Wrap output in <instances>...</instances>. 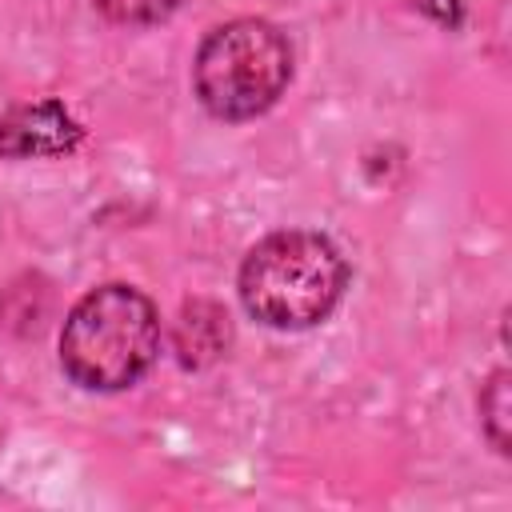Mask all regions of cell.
Instances as JSON below:
<instances>
[{
	"label": "cell",
	"mask_w": 512,
	"mask_h": 512,
	"mask_svg": "<svg viewBox=\"0 0 512 512\" xmlns=\"http://www.w3.org/2000/svg\"><path fill=\"white\" fill-rule=\"evenodd\" d=\"M160 352L156 304L132 284H100L80 296L60 332L64 372L92 392L132 388Z\"/></svg>",
	"instance_id": "obj_1"
},
{
	"label": "cell",
	"mask_w": 512,
	"mask_h": 512,
	"mask_svg": "<svg viewBox=\"0 0 512 512\" xmlns=\"http://www.w3.org/2000/svg\"><path fill=\"white\" fill-rule=\"evenodd\" d=\"M96 8L112 20V24H128V28H144V24H160L168 20L180 0H96Z\"/></svg>",
	"instance_id": "obj_7"
},
{
	"label": "cell",
	"mask_w": 512,
	"mask_h": 512,
	"mask_svg": "<svg viewBox=\"0 0 512 512\" xmlns=\"http://www.w3.org/2000/svg\"><path fill=\"white\" fill-rule=\"evenodd\" d=\"M292 80V48L268 20H228L212 28L196 52L192 84L200 104L220 120H252L268 112Z\"/></svg>",
	"instance_id": "obj_3"
},
{
	"label": "cell",
	"mask_w": 512,
	"mask_h": 512,
	"mask_svg": "<svg viewBox=\"0 0 512 512\" xmlns=\"http://www.w3.org/2000/svg\"><path fill=\"white\" fill-rule=\"evenodd\" d=\"M84 140V128L64 112L56 100L20 104L0 120V156L28 160V156H68Z\"/></svg>",
	"instance_id": "obj_4"
},
{
	"label": "cell",
	"mask_w": 512,
	"mask_h": 512,
	"mask_svg": "<svg viewBox=\"0 0 512 512\" xmlns=\"http://www.w3.org/2000/svg\"><path fill=\"white\" fill-rule=\"evenodd\" d=\"M348 284L340 248L304 228L264 236L240 264V300L268 328H312L328 320Z\"/></svg>",
	"instance_id": "obj_2"
},
{
	"label": "cell",
	"mask_w": 512,
	"mask_h": 512,
	"mask_svg": "<svg viewBox=\"0 0 512 512\" xmlns=\"http://www.w3.org/2000/svg\"><path fill=\"white\" fill-rule=\"evenodd\" d=\"M232 340V324H228V312L212 300H192L180 308V320H176V360L184 368H208L212 360L224 356Z\"/></svg>",
	"instance_id": "obj_5"
},
{
	"label": "cell",
	"mask_w": 512,
	"mask_h": 512,
	"mask_svg": "<svg viewBox=\"0 0 512 512\" xmlns=\"http://www.w3.org/2000/svg\"><path fill=\"white\" fill-rule=\"evenodd\" d=\"M480 412H484V432L496 444V452H508V372H492L484 396H480Z\"/></svg>",
	"instance_id": "obj_6"
}]
</instances>
